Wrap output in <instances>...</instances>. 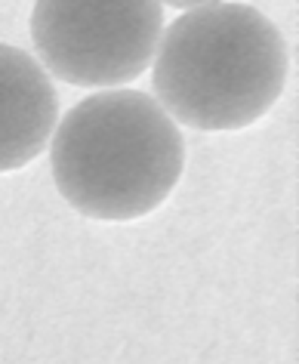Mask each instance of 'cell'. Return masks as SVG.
<instances>
[{"mask_svg":"<svg viewBox=\"0 0 299 364\" xmlns=\"http://www.w3.org/2000/svg\"><path fill=\"white\" fill-rule=\"evenodd\" d=\"M287 41L244 4H201L170 22L155 53L158 105L195 130H244L287 84Z\"/></svg>","mask_w":299,"mask_h":364,"instance_id":"6da1fadb","label":"cell"},{"mask_svg":"<svg viewBox=\"0 0 299 364\" xmlns=\"http://www.w3.org/2000/svg\"><path fill=\"white\" fill-rule=\"evenodd\" d=\"M50 164L59 195L77 213L124 223L170 198L185 167V142L151 96L105 90L62 117Z\"/></svg>","mask_w":299,"mask_h":364,"instance_id":"7a4b0ae2","label":"cell"},{"mask_svg":"<svg viewBox=\"0 0 299 364\" xmlns=\"http://www.w3.org/2000/svg\"><path fill=\"white\" fill-rule=\"evenodd\" d=\"M161 4H38L31 38L50 75L75 87H121L155 62Z\"/></svg>","mask_w":299,"mask_h":364,"instance_id":"3957f363","label":"cell"},{"mask_svg":"<svg viewBox=\"0 0 299 364\" xmlns=\"http://www.w3.org/2000/svg\"><path fill=\"white\" fill-rule=\"evenodd\" d=\"M56 117L59 96L40 62L0 43V173L38 158L56 130Z\"/></svg>","mask_w":299,"mask_h":364,"instance_id":"277c9868","label":"cell"}]
</instances>
